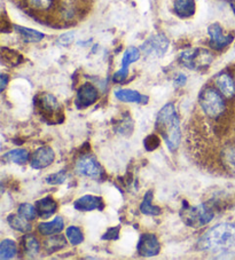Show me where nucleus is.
<instances>
[{"label": "nucleus", "instance_id": "nucleus-20", "mask_svg": "<svg viewBox=\"0 0 235 260\" xmlns=\"http://www.w3.org/2000/svg\"><path fill=\"white\" fill-rule=\"evenodd\" d=\"M24 5L30 11L38 14H46L55 8L56 0H23Z\"/></svg>", "mask_w": 235, "mask_h": 260}, {"label": "nucleus", "instance_id": "nucleus-37", "mask_svg": "<svg viewBox=\"0 0 235 260\" xmlns=\"http://www.w3.org/2000/svg\"><path fill=\"white\" fill-rule=\"evenodd\" d=\"M228 3H229L230 8H232V11H233L234 15H235V0H228Z\"/></svg>", "mask_w": 235, "mask_h": 260}, {"label": "nucleus", "instance_id": "nucleus-29", "mask_svg": "<svg viewBox=\"0 0 235 260\" xmlns=\"http://www.w3.org/2000/svg\"><path fill=\"white\" fill-rule=\"evenodd\" d=\"M66 236L71 245H79L84 241V234L78 226L68 227L66 230Z\"/></svg>", "mask_w": 235, "mask_h": 260}, {"label": "nucleus", "instance_id": "nucleus-12", "mask_svg": "<svg viewBox=\"0 0 235 260\" xmlns=\"http://www.w3.org/2000/svg\"><path fill=\"white\" fill-rule=\"evenodd\" d=\"M138 254L141 257H154L161 251V244L159 239L154 234H143L140 236L137 245Z\"/></svg>", "mask_w": 235, "mask_h": 260}, {"label": "nucleus", "instance_id": "nucleus-23", "mask_svg": "<svg viewBox=\"0 0 235 260\" xmlns=\"http://www.w3.org/2000/svg\"><path fill=\"white\" fill-rule=\"evenodd\" d=\"M153 200H154V191L148 190L146 194H144L142 203L140 204V211L144 216H160L162 213V210L160 206L153 205Z\"/></svg>", "mask_w": 235, "mask_h": 260}, {"label": "nucleus", "instance_id": "nucleus-8", "mask_svg": "<svg viewBox=\"0 0 235 260\" xmlns=\"http://www.w3.org/2000/svg\"><path fill=\"white\" fill-rule=\"evenodd\" d=\"M75 170L77 174L91 179H101L103 170L98 160L90 155H84L76 162Z\"/></svg>", "mask_w": 235, "mask_h": 260}, {"label": "nucleus", "instance_id": "nucleus-11", "mask_svg": "<svg viewBox=\"0 0 235 260\" xmlns=\"http://www.w3.org/2000/svg\"><path fill=\"white\" fill-rule=\"evenodd\" d=\"M99 92L97 87L91 83H85L77 91L76 106L79 109H85L87 107L94 105L98 101Z\"/></svg>", "mask_w": 235, "mask_h": 260}, {"label": "nucleus", "instance_id": "nucleus-1", "mask_svg": "<svg viewBox=\"0 0 235 260\" xmlns=\"http://www.w3.org/2000/svg\"><path fill=\"white\" fill-rule=\"evenodd\" d=\"M156 131L164 139L170 151H175L182 142L179 116L173 103H168L156 116Z\"/></svg>", "mask_w": 235, "mask_h": 260}, {"label": "nucleus", "instance_id": "nucleus-31", "mask_svg": "<svg viewBox=\"0 0 235 260\" xmlns=\"http://www.w3.org/2000/svg\"><path fill=\"white\" fill-rule=\"evenodd\" d=\"M67 179V173L66 171H58L56 173L49 174L46 177V182L49 185H61L66 181Z\"/></svg>", "mask_w": 235, "mask_h": 260}, {"label": "nucleus", "instance_id": "nucleus-9", "mask_svg": "<svg viewBox=\"0 0 235 260\" xmlns=\"http://www.w3.org/2000/svg\"><path fill=\"white\" fill-rule=\"evenodd\" d=\"M208 35L210 38V47L215 51H223L228 45L232 44L234 37L232 35H226L221 25L212 23L208 28Z\"/></svg>", "mask_w": 235, "mask_h": 260}, {"label": "nucleus", "instance_id": "nucleus-27", "mask_svg": "<svg viewBox=\"0 0 235 260\" xmlns=\"http://www.w3.org/2000/svg\"><path fill=\"white\" fill-rule=\"evenodd\" d=\"M7 221L10 223V226L17 232L21 233H29L33 227L29 223V220H26L23 217H21L19 213L17 214H10L7 217Z\"/></svg>", "mask_w": 235, "mask_h": 260}, {"label": "nucleus", "instance_id": "nucleus-7", "mask_svg": "<svg viewBox=\"0 0 235 260\" xmlns=\"http://www.w3.org/2000/svg\"><path fill=\"white\" fill-rule=\"evenodd\" d=\"M169 44V39L164 35H154L141 45V52L146 56L162 57L168 51Z\"/></svg>", "mask_w": 235, "mask_h": 260}, {"label": "nucleus", "instance_id": "nucleus-3", "mask_svg": "<svg viewBox=\"0 0 235 260\" xmlns=\"http://www.w3.org/2000/svg\"><path fill=\"white\" fill-rule=\"evenodd\" d=\"M215 212L212 206L208 204H198L191 206L186 201L183 202V208L180 210V217L185 225L192 228H200L209 223L214 219Z\"/></svg>", "mask_w": 235, "mask_h": 260}, {"label": "nucleus", "instance_id": "nucleus-25", "mask_svg": "<svg viewBox=\"0 0 235 260\" xmlns=\"http://www.w3.org/2000/svg\"><path fill=\"white\" fill-rule=\"evenodd\" d=\"M3 158L7 160V162H13L19 165H24L28 163L30 158V154L26 149L23 148H16V149H13L7 151L5 155L3 156Z\"/></svg>", "mask_w": 235, "mask_h": 260}, {"label": "nucleus", "instance_id": "nucleus-21", "mask_svg": "<svg viewBox=\"0 0 235 260\" xmlns=\"http://www.w3.org/2000/svg\"><path fill=\"white\" fill-rule=\"evenodd\" d=\"M220 160L226 171L235 174V145H227L223 148Z\"/></svg>", "mask_w": 235, "mask_h": 260}, {"label": "nucleus", "instance_id": "nucleus-19", "mask_svg": "<svg viewBox=\"0 0 235 260\" xmlns=\"http://www.w3.org/2000/svg\"><path fill=\"white\" fill-rule=\"evenodd\" d=\"M65 230V221L61 217H55L49 222H40L38 225V231L44 236L56 235Z\"/></svg>", "mask_w": 235, "mask_h": 260}, {"label": "nucleus", "instance_id": "nucleus-32", "mask_svg": "<svg viewBox=\"0 0 235 260\" xmlns=\"http://www.w3.org/2000/svg\"><path fill=\"white\" fill-rule=\"evenodd\" d=\"M160 146V138L155 136V134H151L146 139H144V148L148 151L155 150L157 147Z\"/></svg>", "mask_w": 235, "mask_h": 260}, {"label": "nucleus", "instance_id": "nucleus-14", "mask_svg": "<svg viewBox=\"0 0 235 260\" xmlns=\"http://www.w3.org/2000/svg\"><path fill=\"white\" fill-rule=\"evenodd\" d=\"M215 85L218 91L223 94L226 99H233L235 96V80L232 75L223 71L216 76Z\"/></svg>", "mask_w": 235, "mask_h": 260}, {"label": "nucleus", "instance_id": "nucleus-13", "mask_svg": "<svg viewBox=\"0 0 235 260\" xmlns=\"http://www.w3.org/2000/svg\"><path fill=\"white\" fill-rule=\"evenodd\" d=\"M54 159H55V152L51 147H40L35 150L30 164L35 170H43L52 165Z\"/></svg>", "mask_w": 235, "mask_h": 260}, {"label": "nucleus", "instance_id": "nucleus-35", "mask_svg": "<svg viewBox=\"0 0 235 260\" xmlns=\"http://www.w3.org/2000/svg\"><path fill=\"white\" fill-rule=\"evenodd\" d=\"M186 76H185L184 74H179L177 77H175V79H174V84H175V86H178V87H180V86H184L185 84H186Z\"/></svg>", "mask_w": 235, "mask_h": 260}, {"label": "nucleus", "instance_id": "nucleus-30", "mask_svg": "<svg viewBox=\"0 0 235 260\" xmlns=\"http://www.w3.org/2000/svg\"><path fill=\"white\" fill-rule=\"evenodd\" d=\"M17 213L20 214L21 217H23L26 220H35L36 217L38 216L37 210H36V206L30 203H23L19 206L17 209Z\"/></svg>", "mask_w": 235, "mask_h": 260}, {"label": "nucleus", "instance_id": "nucleus-4", "mask_svg": "<svg viewBox=\"0 0 235 260\" xmlns=\"http://www.w3.org/2000/svg\"><path fill=\"white\" fill-rule=\"evenodd\" d=\"M198 103H200L203 114L211 119L219 118L226 110L223 94L211 86H205L202 89L198 96Z\"/></svg>", "mask_w": 235, "mask_h": 260}, {"label": "nucleus", "instance_id": "nucleus-6", "mask_svg": "<svg viewBox=\"0 0 235 260\" xmlns=\"http://www.w3.org/2000/svg\"><path fill=\"white\" fill-rule=\"evenodd\" d=\"M35 105L39 115L45 119H47V123L49 124H52L51 119H53V124H56L57 120H55V118L57 117L63 118L60 103H58L56 98L52 95V94L49 93L39 94L38 96H36Z\"/></svg>", "mask_w": 235, "mask_h": 260}, {"label": "nucleus", "instance_id": "nucleus-18", "mask_svg": "<svg viewBox=\"0 0 235 260\" xmlns=\"http://www.w3.org/2000/svg\"><path fill=\"white\" fill-rule=\"evenodd\" d=\"M35 206L36 210H37L38 217L42 219H47L49 217H52L57 210V203L49 196L43 197V199L38 200L36 202Z\"/></svg>", "mask_w": 235, "mask_h": 260}, {"label": "nucleus", "instance_id": "nucleus-28", "mask_svg": "<svg viewBox=\"0 0 235 260\" xmlns=\"http://www.w3.org/2000/svg\"><path fill=\"white\" fill-rule=\"evenodd\" d=\"M17 253V245L14 241L4 240L0 243V259H13Z\"/></svg>", "mask_w": 235, "mask_h": 260}, {"label": "nucleus", "instance_id": "nucleus-16", "mask_svg": "<svg viewBox=\"0 0 235 260\" xmlns=\"http://www.w3.org/2000/svg\"><path fill=\"white\" fill-rule=\"evenodd\" d=\"M114 95L117 100L123 102H131V103H139V105H147L148 103V96L142 95L134 89H128V88H117L115 89Z\"/></svg>", "mask_w": 235, "mask_h": 260}, {"label": "nucleus", "instance_id": "nucleus-33", "mask_svg": "<svg viewBox=\"0 0 235 260\" xmlns=\"http://www.w3.org/2000/svg\"><path fill=\"white\" fill-rule=\"evenodd\" d=\"M120 231H121L120 226L109 228V230L102 235V240H117L120 237Z\"/></svg>", "mask_w": 235, "mask_h": 260}, {"label": "nucleus", "instance_id": "nucleus-5", "mask_svg": "<svg viewBox=\"0 0 235 260\" xmlns=\"http://www.w3.org/2000/svg\"><path fill=\"white\" fill-rule=\"evenodd\" d=\"M214 61V55L205 48H189L182 52L179 62L191 70H203Z\"/></svg>", "mask_w": 235, "mask_h": 260}, {"label": "nucleus", "instance_id": "nucleus-34", "mask_svg": "<svg viewBox=\"0 0 235 260\" xmlns=\"http://www.w3.org/2000/svg\"><path fill=\"white\" fill-rule=\"evenodd\" d=\"M74 34L72 32H68V34H65L62 35L60 38H58V44L61 45H69L72 43V40H74Z\"/></svg>", "mask_w": 235, "mask_h": 260}, {"label": "nucleus", "instance_id": "nucleus-10", "mask_svg": "<svg viewBox=\"0 0 235 260\" xmlns=\"http://www.w3.org/2000/svg\"><path fill=\"white\" fill-rule=\"evenodd\" d=\"M140 59V51L134 46H130L129 48H126V51L124 52L123 57H122V67L121 69L115 73L114 77H112V80L115 83H122L128 78L129 75V68L130 66L133 63V62H137Z\"/></svg>", "mask_w": 235, "mask_h": 260}, {"label": "nucleus", "instance_id": "nucleus-24", "mask_svg": "<svg viewBox=\"0 0 235 260\" xmlns=\"http://www.w3.org/2000/svg\"><path fill=\"white\" fill-rule=\"evenodd\" d=\"M14 29L25 43H39L45 38V35L38 30L25 28L22 25H14Z\"/></svg>", "mask_w": 235, "mask_h": 260}, {"label": "nucleus", "instance_id": "nucleus-36", "mask_svg": "<svg viewBox=\"0 0 235 260\" xmlns=\"http://www.w3.org/2000/svg\"><path fill=\"white\" fill-rule=\"evenodd\" d=\"M8 80H10V77H8L6 74L0 75V83H2V87H0V89H2V91H4V89L6 88V85L8 83Z\"/></svg>", "mask_w": 235, "mask_h": 260}, {"label": "nucleus", "instance_id": "nucleus-17", "mask_svg": "<svg viewBox=\"0 0 235 260\" xmlns=\"http://www.w3.org/2000/svg\"><path fill=\"white\" fill-rule=\"evenodd\" d=\"M173 12L179 19H191L195 15V0H173Z\"/></svg>", "mask_w": 235, "mask_h": 260}, {"label": "nucleus", "instance_id": "nucleus-2", "mask_svg": "<svg viewBox=\"0 0 235 260\" xmlns=\"http://www.w3.org/2000/svg\"><path fill=\"white\" fill-rule=\"evenodd\" d=\"M235 245V223H219L211 227L197 242V248L202 251L223 252Z\"/></svg>", "mask_w": 235, "mask_h": 260}, {"label": "nucleus", "instance_id": "nucleus-15", "mask_svg": "<svg viewBox=\"0 0 235 260\" xmlns=\"http://www.w3.org/2000/svg\"><path fill=\"white\" fill-rule=\"evenodd\" d=\"M74 208L77 211L83 212L94 211V210H100L101 211L105 208V203H103L102 197L96 195H84L74 202Z\"/></svg>", "mask_w": 235, "mask_h": 260}, {"label": "nucleus", "instance_id": "nucleus-22", "mask_svg": "<svg viewBox=\"0 0 235 260\" xmlns=\"http://www.w3.org/2000/svg\"><path fill=\"white\" fill-rule=\"evenodd\" d=\"M22 249L26 257L36 258L40 251V244L34 235L26 234L22 239Z\"/></svg>", "mask_w": 235, "mask_h": 260}, {"label": "nucleus", "instance_id": "nucleus-26", "mask_svg": "<svg viewBox=\"0 0 235 260\" xmlns=\"http://www.w3.org/2000/svg\"><path fill=\"white\" fill-rule=\"evenodd\" d=\"M67 241L65 236L62 235H56V236H51L49 239L44 242V249L46 251L47 254H52L54 252H57L61 249L66 248Z\"/></svg>", "mask_w": 235, "mask_h": 260}]
</instances>
